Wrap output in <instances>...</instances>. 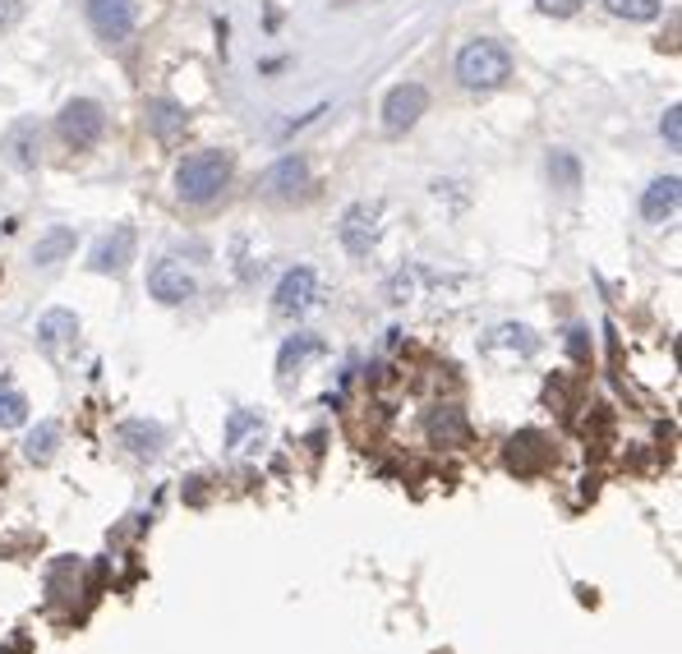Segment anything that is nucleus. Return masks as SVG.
<instances>
[{
	"label": "nucleus",
	"mask_w": 682,
	"mask_h": 654,
	"mask_svg": "<svg viewBox=\"0 0 682 654\" xmlns=\"http://www.w3.org/2000/svg\"><path fill=\"white\" fill-rule=\"evenodd\" d=\"M319 355H323V341H319V337H309V332H305V337H290V341L282 345V355H277V374H282V378H290V369L300 374L305 364L319 360Z\"/></svg>",
	"instance_id": "19"
},
{
	"label": "nucleus",
	"mask_w": 682,
	"mask_h": 654,
	"mask_svg": "<svg viewBox=\"0 0 682 654\" xmlns=\"http://www.w3.org/2000/svg\"><path fill=\"white\" fill-rule=\"evenodd\" d=\"M678 207H682V180L678 176H659V180H650L646 194H641V217H646L650 226L673 222Z\"/></svg>",
	"instance_id": "12"
},
{
	"label": "nucleus",
	"mask_w": 682,
	"mask_h": 654,
	"mask_svg": "<svg viewBox=\"0 0 682 654\" xmlns=\"http://www.w3.org/2000/svg\"><path fill=\"white\" fill-rule=\"evenodd\" d=\"M263 438H268L263 415H255V411H231V419H226V448H231V456H255V452L263 448Z\"/></svg>",
	"instance_id": "13"
},
{
	"label": "nucleus",
	"mask_w": 682,
	"mask_h": 654,
	"mask_svg": "<svg viewBox=\"0 0 682 654\" xmlns=\"http://www.w3.org/2000/svg\"><path fill=\"white\" fill-rule=\"evenodd\" d=\"M659 134L669 139V148H682V111H678V106L665 111V121H659Z\"/></svg>",
	"instance_id": "26"
},
{
	"label": "nucleus",
	"mask_w": 682,
	"mask_h": 654,
	"mask_svg": "<svg viewBox=\"0 0 682 654\" xmlns=\"http://www.w3.org/2000/svg\"><path fill=\"white\" fill-rule=\"evenodd\" d=\"M55 448H61V425H51V419H42V425L24 438V456L33 461V466H47V461L55 456Z\"/></svg>",
	"instance_id": "20"
},
{
	"label": "nucleus",
	"mask_w": 682,
	"mask_h": 654,
	"mask_svg": "<svg viewBox=\"0 0 682 654\" xmlns=\"http://www.w3.org/2000/svg\"><path fill=\"white\" fill-rule=\"evenodd\" d=\"M337 236H342V249L350 259H369V254H374V244H379V236H383V207L379 203H350L342 213Z\"/></svg>",
	"instance_id": "4"
},
{
	"label": "nucleus",
	"mask_w": 682,
	"mask_h": 654,
	"mask_svg": "<svg viewBox=\"0 0 682 654\" xmlns=\"http://www.w3.org/2000/svg\"><path fill=\"white\" fill-rule=\"evenodd\" d=\"M424 111H429V88L424 84H397L383 98V129L387 134H406Z\"/></svg>",
	"instance_id": "9"
},
{
	"label": "nucleus",
	"mask_w": 682,
	"mask_h": 654,
	"mask_svg": "<svg viewBox=\"0 0 682 654\" xmlns=\"http://www.w3.org/2000/svg\"><path fill=\"white\" fill-rule=\"evenodd\" d=\"M148 295L162 300V304H189L194 295H199V281H194V273L181 259H162L148 273Z\"/></svg>",
	"instance_id": "10"
},
{
	"label": "nucleus",
	"mask_w": 682,
	"mask_h": 654,
	"mask_svg": "<svg viewBox=\"0 0 682 654\" xmlns=\"http://www.w3.org/2000/svg\"><path fill=\"white\" fill-rule=\"evenodd\" d=\"M457 79L471 92H494L512 79V51L498 47L494 37H475L457 51Z\"/></svg>",
	"instance_id": "2"
},
{
	"label": "nucleus",
	"mask_w": 682,
	"mask_h": 654,
	"mask_svg": "<svg viewBox=\"0 0 682 654\" xmlns=\"http://www.w3.org/2000/svg\"><path fill=\"white\" fill-rule=\"evenodd\" d=\"M74 226H51L47 236H37L33 244V267H55V263H65L74 254Z\"/></svg>",
	"instance_id": "17"
},
{
	"label": "nucleus",
	"mask_w": 682,
	"mask_h": 654,
	"mask_svg": "<svg viewBox=\"0 0 682 654\" xmlns=\"http://www.w3.org/2000/svg\"><path fill=\"white\" fill-rule=\"evenodd\" d=\"M84 14L102 42H125L134 24H139V0H88Z\"/></svg>",
	"instance_id": "8"
},
{
	"label": "nucleus",
	"mask_w": 682,
	"mask_h": 654,
	"mask_svg": "<svg viewBox=\"0 0 682 654\" xmlns=\"http://www.w3.org/2000/svg\"><path fill=\"white\" fill-rule=\"evenodd\" d=\"M134 249H139V236H134V226H111L107 236L92 244L88 267H92V273H121V267L134 263Z\"/></svg>",
	"instance_id": "11"
},
{
	"label": "nucleus",
	"mask_w": 682,
	"mask_h": 654,
	"mask_svg": "<svg viewBox=\"0 0 682 654\" xmlns=\"http://www.w3.org/2000/svg\"><path fill=\"white\" fill-rule=\"evenodd\" d=\"M148 129L158 134L162 143L181 139V134H185V111L175 106V102H166V98H152V102H148Z\"/></svg>",
	"instance_id": "18"
},
{
	"label": "nucleus",
	"mask_w": 682,
	"mask_h": 654,
	"mask_svg": "<svg viewBox=\"0 0 682 654\" xmlns=\"http://www.w3.org/2000/svg\"><path fill=\"white\" fill-rule=\"evenodd\" d=\"M424 433L438 442V448H461L466 438H471V425H466V415L457 406H434L424 419Z\"/></svg>",
	"instance_id": "15"
},
{
	"label": "nucleus",
	"mask_w": 682,
	"mask_h": 654,
	"mask_svg": "<svg viewBox=\"0 0 682 654\" xmlns=\"http://www.w3.org/2000/svg\"><path fill=\"white\" fill-rule=\"evenodd\" d=\"M305 189H309V162L300 158V152H286V158H277L259 176V194L272 199V203L305 199Z\"/></svg>",
	"instance_id": "7"
},
{
	"label": "nucleus",
	"mask_w": 682,
	"mask_h": 654,
	"mask_svg": "<svg viewBox=\"0 0 682 654\" xmlns=\"http://www.w3.org/2000/svg\"><path fill=\"white\" fill-rule=\"evenodd\" d=\"M74 337H79V318L70 310H51L37 318V345H42L47 355H61L65 345H74Z\"/></svg>",
	"instance_id": "14"
},
{
	"label": "nucleus",
	"mask_w": 682,
	"mask_h": 654,
	"mask_svg": "<svg viewBox=\"0 0 682 654\" xmlns=\"http://www.w3.org/2000/svg\"><path fill=\"white\" fill-rule=\"evenodd\" d=\"M0 162L18 171V176L37 171V162H42V125H37L33 115H18V121L0 134Z\"/></svg>",
	"instance_id": "6"
},
{
	"label": "nucleus",
	"mask_w": 682,
	"mask_h": 654,
	"mask_svg": "<svg viewBox=\"0 0 682 654\" xmlns=\"http://www.w3.org/2000/svg\"><path fill=\"white\" fill-rule=\"evenodd\" d=\"M102 129H107V111L92 98H74L61 106V115H55V134H61L70 148H92L102 139Z\"/></svg>",
	"instance_id": "5"
},
{
	"label": "nucleus",
	"mask_w": 682,
	"mask_h": 654,
	"mask_svg": "<svg viewBox=\"0 0 682 654\" xmlns=\"http://www.w3.org/2000/svg\"><path fill=\"white\" fill-rule=\"evenodd\" d=\"M121 442L139 456V461H152L162 452V442H166V429L162 425H152V419H129V425H121Z\"/></svg>",
	"instance_id": "16"
},
{
	"label": "nucleus",
	"mask_w": 682,
	"mask_h": 654,
	"mask_svg": "<svg viewBox=\"0 0 682 654\" xmlns=\"http://www.w3.org/2000/svg\"><path fill=\"white\" fill-rule=\"evenodd\" d=\"M503 345H512V351L525 360V355H535V332H531V327H517V323H503V327H494V337L489 341H484V351H503Z\"/></svg>",
	"instance_id": "21"
},
{
	"label": "nucleus",
	"mask_w": 682,
	"mask_h": 654,
	"mask_svg": "<svg viewBox=\"0 0 682 654\" xmlns=\"http://www.w3.org/2000/svg\"><path fill=\"white\" fill-rule=\"evenodd\" d=\"M540 461H544V438L540 433H517L512 442H508V466L512 470H535L540 466Z\"/></svg>",
	"instance_id": "22"
},
{
	"label": "nucleus",
	"mask_w": 682,
	"mask_h": 654,
	"mask_svg": "<svg viewBox=\"0 0 682 654\" xmlns=\"http://www.w3.org/2000/svg\"><path fill=\"white\" fill-rule=\"evenodd\" d=\"M549 176H554L562 189H576V185H581V166H576L572 152H554V158H549Z\"/></svg>",
	"instance_id": "25"
},
{
	"label": "nucleus",
	"mask_w": 682,
	"mask_h": 654,
	"mask_svg": "<svg viewBox=\"0 0 682 654\" xmlns=\"http://www.w3.org/2000/svg\"><path fill=\"white\" fill-rule=\"evenodd\" d=\"M535 5H540L544 14H554V18H568V14L581 10V0H535Z\"/></svg>",
	"instance_id": "27"
},
{
	"label": "nucleus",
	"mask_w": 682,
	"mask_h": 654,
	"mask_svg": "<svg viewBox=\"0 0 682 654\" xmlns=\"http://www.w3.org/2000/svg\"><path fill=\"white\" fill-rule=\"evenodd\" d=\"M319 300H323V281L314 267H290V273L277 281V291H272V310H277L282 318H305V314H314L319 310Z\"/></svg>",
	"instance_id": "3"
},
{
	"label": "nucleus",
	"mask_w": 682,
	"mask_h": 654,
	"mask_svg": "<svg viewBox=\"0 0 682 654\" xmlns=\"http://www.w3.org/2000/svg\"><path fill=\"white\" fill-rule=\"evenodd\" d=\"M231 171H236V158L222 148L189 152V158L175 166V194L185 203H212L231 185Z\"/></svg>",
	"instance_id": "1"
},
{
	"label": "nucleus",
	"mask_w": 682,
	"mask_h": 654,
	"mask_svg": "<svg viewBox=\"0 0 682 654\" xmlns=\"http://www.w3.org/2000/svg\"><path fill=\"white\" fill-rule=\"evenodd\" d=\"M604 5L618 18H632V24H646V18L659 14V0H604Z\"/></svg>",
	"instance_id": "24"
},
{
	"label": "nucleus",
	"mask_w": 682,
	"mask_h": 654,
	"mask_svg": "<svg viewBox=\"0 0 682 654\" xmlns=\"http://www.w3.org/2000/svg\"><path fill=\"white\" fill-rule=\"evenodd\" d=\"M28 419V397L0 374V429H18Z\"/></svg>",
	"instance_id": "23"
}]
</instances>
